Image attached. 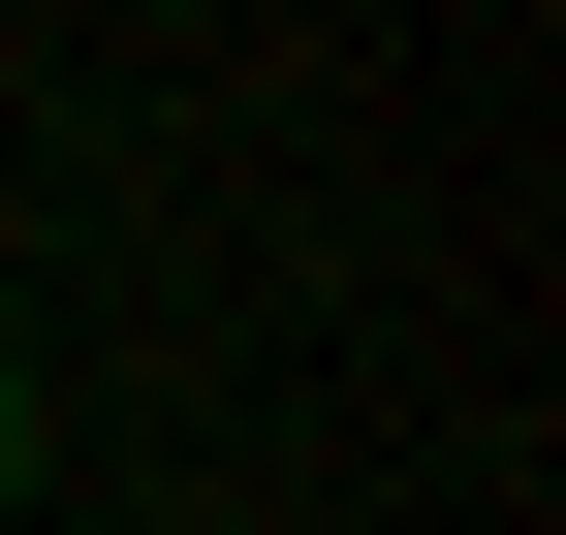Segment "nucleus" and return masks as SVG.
Listing matches in <instances>:
<instances>
[{
    "label": "nucleus",
    "instance_id": "obj_1",
    "mask_svg": "<svg viewBox=\"0 0 566 535\" xmlns=\"http://www.w3.org/2000/svg\"><path fill=\"white\" fill-rule=\"evenodd\" d=\"M0 504H32V347H0Z\"/></svg>",
    "mask_w": 566,
    "mask_h": 535
}]
</instances>
